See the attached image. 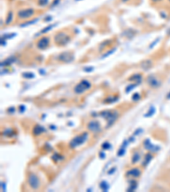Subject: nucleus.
<instances>
[{
	"label": "nucleus",
	"instance_id": "f704fd0d",
	"mask_svg": "<svg viewBox=\"0 0 170 192\" xmlns=\"http://www.w3.org/2000/svg\"><path fill=\"white\" fill-rule=\"evenodd\" d=\"M158 40H159V39H157V40H155V42H154V43H151V44H150V49H151L152 47H154V46H155V45H157V43H158Z\"/></svg>",
	"mask_w": 170,
	"mask_h": 192
},
{
	"label": "nucleus",
	"instance_id": "473e14b6",
	"mask_svg": "<svg viewBox=\"0 0 170 192\" xmlns=\"http://www.w3.org/2000/svg\"><path fill=\"white\" fill-rule=\"evenodd\" d=\"M101 147H102V149H103L106 150V149H110V148H111V144H110L109 143L105 142V143H104V144H102Z\"/></svg>",
	"mask_w": 170,
	"mask_h": 192
},
{
	"label": "nucleus",
	"instance_id": "a878e982",
	"mask_svg": "<svg viewBox=\"0 0 170 192\" xmlns=\"http://www.w3.org/2000/svg\"><path fill=\"white\" fill-rule=\"evenodd\" d=\"M138 84H131L129 86H127V88H126V90H125V92L127 93H129L130 91H132L134 87H136L137 86Z\"/></svg>",
	"mask_w": 170,
	"mask_h": 192
},
{
	"label": "nucleus",
	"instance_id": "ddd939ff",
	"mask_svg": "<svg viewBox=\"0 0 170 192\" xmlns=\"http://www.w3.org/2000/svg\"><path fill=\"white\" fill-rule=\"evenodd\" d=\"M16 62V58L15 56H10V57H8L7 59H5L4 61H3L1 62V67H5V66H9L11 64H13L14 62Z\"/></svg>",
	"mask_w": 170,
	"mask_h": 192
},
{
	"label": "nucleus",
	"instance_id": "ea45409f",
	"mask_svg": "<svg viewBox=\"0 0 170 192\" xmlns=\"http://www.w3.org/2000/svg\"><path fill=\"white\" fill-rule=\"evenodd\" d=\"M115 170H116V168H115V167H114V168H112V169H111V170H110V171H111V172H108V173H109V174H111V172H112V173H113V172H115Z\"/></svg>",
	"mask_w": 170,
	"mask_h": 192
},
{
	"label": "nucleus",
	"instance_id": "2f4dec72",
	"mask_svg": "<svg viewBox=\"0 0 170 192\" xmlns=\"http://www.w3.org/2000/svg\"><path fill=\"white\" fill-rule=\"evenodd\" d=\"M115 51H116V48H114L113 50H111L110 51H108L107 53H105L104 54V56H102V58H105V57H107V56H109L110 55H111V54H113L114 52H115Z\"/></svg>",
	"mask_w": 170,
	"mask_h": 192
},
{
	"label": "nucleus",
	"instance_id": "f257e3e1",
	"mask_svg": "<svg viewBox=\"0 0 170 192\" xmlns=\"http://www.w3.org/2000/svg\"><path fill=\"white\" fill-rule=\"evenodd\" d=\"M100 115L101 117H103L104 119H106V121H107V123H108L107 126H110L116 121V119H118V113L117 112V111L105 110V111L100 113Z\"/></svg>",
	"mask_w": 170,
	"mask_h": 192
},
{
	"label": "nucleus",
	"instance_id": "f3484780",
	"mask_svg": "<svg viewBox=\"0 0 170 192\" xmlns=\"http://www.w3.org/2000/svg\"><path fill=\"white\" fill-rule=\"evenodd\" d=\"M130 183V185H129V187L128 188V191H135V189H136V187H137V183L134 181V180H132L129 182Z\"/></svg>",
	"mask_w": 170,
	"mask_h": 192
},
{
	"label": "nucleus",
	"instance_id": "20e7f679",
	"mask_svg": "<svg viewBox=\"0 0 170 192\" xmlns=\"http://www.w3.org/2000/svg\"><path fill=\"white\" fill-rule=\"evenodd\" d=\"M87 139H88V133H82L81 135H78V136L75 137L70 142V147L72 148V149H74V148H77L78 146L82 145V144H84V142L87 140Z\"/></svg>",
	"mask_w": 170,
	"mask_h": 192
},
{
	"label": "nucleus",
	"instance_id": "4468645a",
	"mask_svg": "<svg viewBox=\"0 0 170 192\" xmlns=\"http://www.w3.org/2000/svg\"><path fill=\"white\" fill-rule=\"evenodd\" d=\"M44 132H46L45 128L44 127H43V126H39V125H36V126L33 127V133L34 135H39V134H41V133H44Z\"/></svg>",
	"mask_w": 170,
	"mask_h": 192
},
{
	"label": "nucleus",
	"instance_id": "c756f323",
	"mask_svg": "<svg viewBox=\"0 0 170 192\" xmlns=\"http://www.w3.org/2000/svg\"><path fill=\"white\" fill-rule=\"evenodd\" d=\"M12 133H13V131H12L11 129H6V130L3 133V135L7 136V137H9V136L12 135Z\"/></svg>",
	"mask_w": 170,
	"mask_h": 192
},
{
	"label": "nucleus",
	"instance_id": "423d86ee",
	"mask_svg": "<svg viewBox=\"0 0 170 192\" xmlns=\"http://www.w3.org/2000/svg\"><path fill=\"white\" fill-rule=\"evenodd\" d=\"M58 60L60 62H62L69 63V62H72L74 60V56H73V54L69 52V51H65V52L60 54L59 56H58Z\"/></svg>",
	"mask_w": 170,
	"mask_h": 192
},
{
	"label": "nucleus",
	"instance_id": "a18cd8bd",
	"mask_svg": "<svg viewBox=\"0 0 170 192\" xmlns=\"http://www.w3.org/2000/svg\"><path fill=\"white\" fill-rule=\"evenodd\" d=\"M169 3H170V0H169Z\"/></svg>",
	"mask_w": 170,
	"mask_h": 192
},
{
	"label": "nucleus",
	"instance_id": "5701e85b",
	"mask_svg": "<svg viewBox=\"0 0 170 192\" xmlns=\"http://www.w3.org/2000/svg\"><path fill=\"white\" fill-rule=\"evenodd\" d=\"M155 108L153 106H151L149 109V111L145 114V117H150V116H153V114H155Z\"/></svg>",
	"mask_w": 170,
	"mask_h": 192
},
{
	"label": "nucleus",
	"instance_id": "a211bd4d",
	"mask_svg": "<svg viewBox=\"0 0 170 192\" xmlns=\"http://www.w3.org/2000/svg\"><path fill=\"white\" fill-rule=\"evenodd\" d=\"M151 160H152V155H151L150 154H146L145 156L144 162H143V164H142L143 166H146Z\"/></svg>",
	"mask_w": 170,
	"mask_h": 192
},
{
	"label": "nucleus",
	"instance_id": "bb28decb",
	"mask_svg": "<svg viewBox=\"0 0 170 192\" xmlns=\"http://www.w3.org/2000/svg\"><path fill=\"white\" fill-rule=\"evenodd\" d=\"M49 0H39L38 1V4L39 6H46L49 4Z\"/></svg>",
	"mask_w": 170,
	"mask_h": 192
},
{
	"label": "nucleus",
	"instance_id": "39448f33",
	"mask_svg": "<svg viewBox=\"0 0 170 192\" xmlns=\"http://www.w3.org/2000/svg\"><path fill=\"white\" fill-rule=\"evenodd\" d=\"M27 182H28V185H30V187L33 189V190H38L40 187V180L39 179V177L34 174V173H31L29 176H28V179H27Z\"/></svg>",
	"mask_w": 170,
	"mask_h": 192
},
{
	"label": "nucleus",
	"instance_id": "2eb2a0df",
	"mask_svg": "<svg viewBox=\"0 0 170 192\" xmlns=\"http://www.w3.org/2000/svg\"><path fill=\"white\" fill-rule=\"evenodd\" d=\"M152 66V62L150 60H145V61H143L141 63H140V67L142 69L144 70H148L150 69V67Z\"/></svg>",
	"mask_w": 170,
	"mask_h": 192
},
{
	"label": "nucleus",
	"instance_id": "412c9836",
	"mask_svg": "<svg viewBox=\"0 0 170 192\" xmlns=\"http://www.w3.org/2000/svg\"><path fill=\"white\" fill-rule=\"evenodd\" d=\"M22 77L25 79H33L35 77V74L31 72H25L22 73Z\"/></svg>",
	"mask_w": 170,
	"mask_h": 192
},
{
	"label": "nucleus",
	"instance_id": "7ed1b4c3",
	"mask_svg": "<svg viewBox=\"0 0 170 192\" xmlns=\"http://www.w3.org/2000/svg\"><path fill=\"white\" fill-rule=\"evenodd\" d=\"M90 87H91V84L89 80H83L74 87V92L76 94H82L86 91H88Z\"/></svg>",
	"mask_w": 170,
	"mask_h": 192
},
{
	"label": "nucleus",
	"instance_id": "37998d69",
	"mask_svg": "<svg viewBox=\"0 0 170 192\" xmlns=\"http://www.w3.org/2000/svg\"><path fill=\"white\" fill-rule=\"evenodd\" d=\"M152 2H155V3H157V2H159V1H161V0H151Z\"/></svg>",
	"mask_w": 170,
	"mask_h": 192
},
{
	"label": "nucleus",
	"instance_id": "c9c22d12",
	"mask_svg": "<svg viewBox=\"0 0 170 192\" xmlns=\"http://www.w3.org/2000/svg\"><path fill=\"white\" fill-rule=\"evenodd\" d=\"M1 187H2V190H4V191H6L5 184H4V183H1Z\"/></svg>",
	"mask_w": 170,
	"mask_h": 192
},
{
	"label": "nucleus",
	"instance_id": "49530a36",
	"mask_svg": "<svg viewBox=\"0 0 170 192\" xmlns=\"http://www.w3.org/2000/svg\"><path fill=\"white\" fill-rule=\"evenodd\" d=\"M77 1H78V0H77Z\"/></svg>",
	"mask_w": 170,
	"mask_h": 192
},
{
	"label": "nucleus",
	"instance_id": "393cba45",
	"mask_svg": "<svg viewBox=\"0 0 170 192\" xmlns=\"http://www.w3.org/2000/svg\"><path fill=\"white\" fill-rule=\"evenodd\" d=\"M12 19H13V14H12V12H9V13L8 14V16H7L5 23H6V24H9V23L12 21Z\"/></svg>",
	"mask_w": 170,
	"mask_h": 192
},
{
	"label": "nucleus",
	"instance_id": "f03ea898",
	"mask_svg": "<svg viewBox=\"0 0 170 192\" xmlns=\"http://www.w3.org/2000/svg\"><path fill=\"white\" fill-rule=\"evenodd\" d=\"M70 40H71V38L66 33H63V32H59L54 36V42L59 46L66 45L70 42Z\"/></svg>",
	"mask_w": 170,
	"mask_h": 192
},
{
	"label": "nucleus",
	"instance_id": "c03bdc74",
	"mask_svg": "<svg viewBox=\"0 0 170 192\" xmlns=\"http://www.w3.org/2000/svg\"><path fill=\"white\" fill-rule=\"evenodd\" d=\"M124 2H126V1H129V0H123Z\"/></svg>",
	"mask_w": 170,
	"mask_h": 192
},
{
	"label": "nucleus",
	"instance_id": "aec40b11",
	"mask_svg": "<svg viewBox=\"0 0 170 192\" xmlns=\"http://www.w3.org/2000/svg\"><path fill=\"white\" fill-rule=\"evenodd\" d=\"M100 188L103 191H107L108 189H109V185L107 184V182L105 181H102L100 184Z\"/></svg>",
	"mask_w": 170,
	"mask_h": 192
},
{
	"label": "nucleus",
	"instance_id": "0eeeda50",
	"mask_svg": "<svg viewBox=\"0 0 170 192\" xmlns=\"http://www.w3.org/2000/svg\"><path fill=\"white\" fill-rule=\"evenodd\" d=\"M34 15V10L33 9L28 8V9H24L21 10L18 12V17L20 19H27L31 16H33Z\"/></svg>",
	"mask_w": 170,
	"mask_h": 192
},
{
	"label": "nucleus",
	"instance_id": "a19ab883",
	"mask_svg": "<svg viewBox=\"0 0 170 192\" xmlns=\"http://www.w3.org/2000/svg\"><path fill=\"white\" fill-rule=\"evenodd\" d=\"M49 20H52V17L49 16V17H47V18H45L46 21H49Z\"/></svg>",
	"mask_w": 170,
	"mask_h": 192
},
{
	"label": "nucleus",
	"instance_id": "72a5a7b5",
	"mask_svg": "<svg viewBox=\"0 0 170 192\" xmlns=\"http://www.w3.org/2000/svg\"><path fill=\"white\" fill-rule=\"evenodd\" d=\"M94 70V68L92 67H84V72H87V73H89V72H92Z\"/></svg>",
	"mask_w": 170,
	"mask_h": 192
},
{
	"label": "nucleus",
	"instance_id": "58836bf2",
	"mask_svg": "<svg viewBox=\"0 0 170 192\" xmlns=\"http://www.w3.org/2000/svg\"><path fill=\"white\" fill-rule=\"evenodd\" d=\"M20 112H23V111H25V106H20Z\"/></svg>",
	"mask_w": 170,
	"mask_h": 192
},
{
	"label": "nucleus",
	"instance_id": "79ce46f5",
	"mask_svg": "<svg viewBox=\"0 0 170 192\" xmlns=\"http://www.w3.org/2000/svg\"><path fill=\"white\" fill-rule=\"evenodd\" d=\"M167 98H168V99H170V92L168 93V95H167Z\"/></svg>",
	"mask_w": 170,
	"mask_h": 192
},
{
	"label": "nucleus",
	"instance_id": "cd10ccee",
	"mask_svg": "<svg viewBox=\"0 0 170 192\" xmlns=\"http://www.w3.org/2000/svg\"><path fill=\"white\" fill-rule=\"evenodd\" d=\"M37 21H39L38 19H34V20L31 21H27V22H25V23H23V24H21L20 25V27H26V26H28V25H32L33 23H35Z\"/></svg>",
	"mask_w": 170,
	"mask_h": 192
},
{
	"label": "nucleus",
	"instance_id": "b1692460",
	"mask_svg": "<svg viewBox=\"0 0 170 192\" xmlns=\"http://www.w3.org/2000/svg\"><path fill=\"white\" fill-rule=\"evenodd\" d=\"M55 25H56V24H52V25H49V26H48V27H45L44 29H43V30L41 31V33H48V32H49V31H50V30H51V29H52L53 27H54Z\"/></svg>",
	"mask_w": 170,
	"mask_h": 192
},
{
	"label": "nucleus",
	"instance_id": "6ab92c4d",
	"mask_svg": "<svg viewBox=\"0 0 170 192\" xmlns=\"http://www.w3.org/2000/svg\"><path fill=\"white\" fill-rule=\"evenodd\" d=\"M139 159H140V155L138 152H135L133 155V156H132V163L133 164L136 163V162H138L139 160Z\"/></svg>",
	"mask_w": 170,
	"mask_h": 192
},
{
	"label": "nucleus",
	"instance_id": "4be33fe9",
	"mask_svg": "<svg viewBox=\"0 0 170 192\" xmlns=\"http://www.w3.org/2000/svg\"><path fill=\"white\" fill-rule=\"evenodd\" d=\"M118 97H108L107 98L105 99V103H115L116 101H118Z\"/></svg>",
	"mask_w": 170,
	"mask_h": 192
},
{
	"label": "nucleus",
	"instance_id": "e433bc0d",
	"mask_svg": "<svg viewBox=\"0 0 170 192\" xmlns=\"http://www.w3.org/2000/svg\"><path fill=\"white\" fill-rule=\"evenodd\" d=\"M59 2H60V0H54V1L53 2L52 6H55L56 4H59Z\"/></svg>",
	"mask_w": 170,
	"mask_h": 192
},
{
	"label": "nucleus",
	"instance_id": "4c0bfd02",
	"mask_svg": "<svg viewBox=\"0 0 170 192\" xmlns=\"http://www.w3.org/2000/svg\"><path fill=\"white\" fill-rule=\"evenodd\" d=\"M100 156H101V157H100V158H101V159H104V158H105V154H104V153H100Z\"/></svg>",
	"mask_w": 170,
	"mask_h": 192
},
{
	"label": "nucleus",
	"instance_id": "9b49d317",
	"mask_svg": "<svg viewBox=\"0 0 170 192\" xmlns=\"http://www.w3.org/2000/svg\"><path fill=\"white\" fill-rule=\"evenodd\" d=\"M49 45V39L48 37H42L40 40H39L38 43H37V47L39 50H44Z\"/></svg>",
	"mask_w": 170,
	"mask_h": 192
},
{
	"label": "nucleus",
	"instance_id": "1a4fd4ad",
	"mask_svg": "<svg viewBox=\"0 0 170 192\" xmlns=\"http://www.w3.org/2000/svg\"><path fill=\"white\" fill-rule=\"evenodd\" d=\"M146 82L150 87H153V88H157L161 85V81L154 75H149L146 79Z\"/></svg>",
	"mask_w": 170,
	"mask_h": 192
},
{
	"label": "nucleus",
	"instance_id": "f8f14e48",
	"mask_svg": "<svg viewBox=\"0 0 170 192\" xmlns=\"http://www.w3.org/2000/svg\"><path fill=\"white\" fill-rule=\"evenodd\" d=\"M140 175H141V171L139 168H133L126 172V176L131 178H139Z\"/></svg>",
	"mask_w": 170,
	"mask_h": 192
},
{
	"label": "nucleus",
	"instance_id": "9d476101",
	"mask_svg": "<svg viewBox=\"0 0 170 192\" xmlns=\"http://www.w3.org/2000/svg\"><path fill=\"white\" fill-rule=\"evenodd\" d=\"M143 145H144L145 149H146L147 150H150L151 152H157L160 149V148L158 146L154 145L153 144H151L149 139L145 140L143 142Z\"/></svg>",
	"mask_w": 170,
	"mask_h": 192
},
{
	"label": "nucleus",
	"instance_id": "dca6fc26",
	"mask_svg": "<svg viewBox=\"0 0 170 192\" xmlns=\"http://www.w3.org/2000/svg\"><path fill=\"white\" fill-rule=\"evenodd\" d=\"M141 78H142V76H141L140 74L137 73V74H134L133 76H131L129 80L133 81V82H136V84H139V83H140V81H141Z\"/></svg>",
	"mask_w": 170,
	"mask_h": 192
},
{
	"label": "nucleus",
	"instance_id": "c85d7f7f",
	"mask_svg": "<svg viewBox=\"0 0 170 192\" xmlns=\"http://www.w3.org/2000/svg\"><path fill=\"white\" fill-rule=\"evenodd\" d=\"M140 99V95L139 93H134L133 96H132V100L134 101V102H137Z\"/></svg>",
	"mask_w": 170,
	"mask_h": 192
},
{
	"label": "nucleus",
	"instance_id": "7c9ffc66",
	"mask_svg": "<svg viewBox=\"0 0 170 192\" xmlns=\"http://www.w3.org/2000/svg\"><path fill=\"white\" fill-rule=\"evenodd\" d=\"M124 153H125V147H123V146H122V148L118 150V156H122V155H124Z\"/></svg>",
	"mask_w": 170,
	"mask_h": 192
},
{
	"label": "nucleus",
	"instance_id": "6e6552de",
	"mask_svg": "<svg viewBox=\"0 0 170 192\" xmlns=\"http://www.w3.org/2000/svg\"><path fill=\"white\" fill-rule=\"evenodd\" d=\"M88 129L94 133H97L99 132H100L101 130V127H100V125L98 121H95V120H92L90 122H89L88 124Z\"/></svg>",
	"mask_w": 170,
	"mask_h": 192
}]
</instances>
